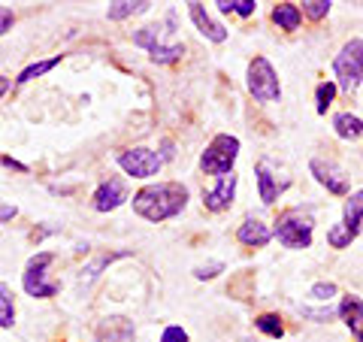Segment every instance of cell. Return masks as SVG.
Segmentation results:
<instances>
[{
	"label": "cell",
	"mask_w": 363,
	"mask_h": 342,
	"mask_svg": "<svg viewBox=\"0 0 363 342\" xmlns=\"http://www.w3.org/2000/svg\"><path fill=\"white\" fill-rule=\"evenodd\" d=\"M188 206V188L179 182H157L133 194V212L145 221H167Z\"/></svg>",
	"instance_id": "6da1fadb"
},
{
	"label": "cell",
	"mask_w": 363,
	"mask_h": 342,
	"mask_svg": "<svg viewBox=\"0 0 363 342\" xmlns=\"http://www.w3.org/2000/svg\"><path fill=\"white\" fill-rule=\"evenodd\" d=\"M333 73H336V88L342 94H354L363 82V40L354 37L342 45V52L333 58Z\"/></svg>",
	"instance_id": "7a4b0ae2"
},
{
	"label": "cell",
	"mask_w": 363,
	"mask_h": 342,
	"mask_svg": "<svg viewBox=\"0 0 363 342\" xmlns=\"http://www.w3.org/2000/svg\"><path fill=\"white\" fill-rule=\"evenodd\" d=\"M360 233H363V188L354 191L345 200L342 221L333 224L330 231H327V243H330L333 248H348Z\"/></svg>",
	"instance_id": "3957f363"
},
{
	"label": "cell",
	"mask_w": 363,
	"mask_h": 342,
	"mask_svg": "<svg viewBox=\"0 0 363 342\" xmlns=\"http://www.w3.org/2000/svg\"><path fill=\"white\" fill-rule=\"evenodd\" d=\"M236 155H240V140L230 133H218L215 140L206 145V152L200 158V170L209 176H227L233 173Z\"/></svg>",
	"instance_id": "277c9868"
},
{
	"label": "cell",
	"mask_w": 363,
	"mask_h": 342,
	"mask_svg": "<svg viewBox=\"0 0 363 342\" xmlns=\"http://www.w3.org/2000/svg\"><path fill=\"white\" fill-rule=\"evenodd\" d=\"M312 231H315L312 215H303L300 209H288L276 221V236L285 248H309L312 246Z\"/></svg>",
	"instance_id": "5b68a950"
},
{
	"label": "cell",
	"mask_w": 363,
	"mask_h": 342,
	"mask_svg": "<svg viewBox=\"0 0 363 342\" xmlns=\"http://www.w3.org/2000/svg\"><path fill=\"white\" fill-rule=\"evenodd\" d=\"M164 33H169V31H164V25H145V28H140L133 33V43L143 45V49L152 55V61L173 64L185 55V45L182 43H164Z\"/></svg>",
	"instance_id": "8992f818"
},
{
	"label": "cell",
	"mask_w": 363,
	"mask_h": 342,
	"mask_svg": "<svg viewBox=\"0 0 363 342\" xmlns=\"http://www.w3.org/2000/svg\"><path fill=\"white\" fill-rule=\"evenodd\" d=\"M248 91H252V97L260 100V104H272V100L281 97L279 76L272 70V64L267 58H260V55L248 64Z\"/></svg>",
	"instance_id": "52a82bcc"
},
{
	"label": "cell",
	"mask_w": 363,
	"mask_h": 342,
	"mask_svg": "<svg viewBox=\"0 0 363 342\" xmlns=\"http://www.w3.org/2000/svg\"><path fill=\"white\" fill-rule=\"evenodd\" d=\"M52 260H55L52 252H40V255H33L28 260L21 285H25V291L30 294V297H55V294H58V285L45 279V267H49Z\"/></svg>",
	"instance_id": "ba28073f"
},
{
	"label": "cell",
	"mask_w": 363,
	"mask_h": 342,
	"mask_svg": "<svg viewBox=\"0 0 363 342\" xmlns=\"http://www.w3.org/2000/svg\"><path fill=\"white\" fill-rule=\"evenodd\" d=\"M118 167L128 176H133V179H152V176H157V170L164 167V158L157 155V152L143 149V145H140V149L121 152L118 155Z\"/></svg>",
	"instance_id": "9c48e42d"
},
{
	"label": "cell",
	"mask_w": 363,
	"mask_h": 342,
	"mask_svg": "<svg viewBox=\"0 0 363 342\" xmlns=\"http://www.w3.org/2000/svg\"><path fill=\"white\" fill-rule=\"evenodd\" d=\"M309 170H312V176L321 182V185L330 191V194H348V176L339 170L333 161H324V158H315V161L309 164Z\"/></svg>",
	"instance_id": "30bf717a"
},
{
	"label": "cell",
	"mask_w": 363,
	"mask_h": 342,
	"mask_svg": "<svg viewBox=\"0 0 363 342\" xmlns=\"http://www.w3.org/2000/svg\"><path fill=\"white\" fill-rule=\"evenodd\" d=\"M124 200H128V185H124V179H106L104 185L94 191V209L97 212L118 209Z\"/></svg>",
	"instance_id": "8fae6325"
},
{
	"label": "cell",
	"mask_w": 363,
	"mask_h": 342,
	"mask_svg": "<svg viewBox=\"0 0 363 342\" xmlns=\"http://www.w3.org/2000/svg\"><path fill=\"white\" fill-rule=\"evenodd\" d=\"M233 197H236V176H233V173L221 176V182H218L215 188L203 191V203H206L209 212H224V209H230Z\"/></svg>",
	"instance_id": "7c38bea8"
},
{
	"label": "cell",
	"mask_w": 363,
	"mask_h": 342,
	"mask_svg": "<svg viewBox=\"0 0 363 342\" xmlns=\"http://www.w3.org/2000/svg\"><path fill=\"white\" fill-rule=\"evenodd\" d=\"M255 173H257L260 200H264V203H276V200H279V194L288 188V179H279V173L269 167V161H260V164L255 167Z\"/></svg>",
	"instance_id": "4fadbf2b"
},
{
	"label": "cell",
	"mask_w": 363,
	"mask_h": 342,
	"mask_svg": "<svg viewBox=\"0 0 363 342\" xmlns=\"http://www.w3.org/2000/svg\"><path fill=\"white\" fill-rule=\"evenodd\" d=\"M188 13H191V21H194L197 31L206 40H212V43H224L227 40V31L206 13V6H203V4H188Z\"/></svg>",
	"instance_id": "5bb4252c"
},
{
	"label": "cell",
	"mask_w": 363,
	"mask_h": 342,
	"mask_svg": "<svg viewBox=\"0 0 363 342\" xmlns=\"http://www.w3.org/2000/svg\"><path fill=\"white\" fill-rule=\"evenodd\" d=\"M339 315H342V321L348 324V330L357 336V342H363V300L354 297V294H348L339 303Z\"/></svg>",
	"instance_id": "9a60e30c"
},
{
	"label": "cell",
	"mask_w": 363,
	"mask_h": 342,
	"mask_svg": "<svg viewBox=\"0 0 363 342\" xmlns=\"http://www.w3.org/2000/svg\"><path fill=\"white\" fill-rule=\"evenodd\" d=\"M236 236H240V243L242 246H252V248H264L269 239H272V231L264 224V221H257V219H245L240 224V231H236Z\"/></svg>",
	"instance_id": "2e32d148"
},
{
	"label": "cell",
	"mask_w": 363,
	"mask_h": 342,
	"mask_svg": "<svg viewBox=\"0 0 363 342\" xmlns=\"http://www.w3.org/2000/svg\"><path fill=\"white\" fill-rule=\"evenodd\" d=\"M97 336H100V342H130L133 327L128 318H106V321L97 327Z\"/></svg>",
	"instance_id": "e0dca14e"
},
{
	"label": "cell",
	"mask_w": 363,
	"mask_h": 342,
	"mask_svg": "<svg viewBox=\"0 0 363 342\" xmlns=\"http://www.w3.org/2000/svg\"><path fill=\"white\" fill-rule=\"evenodd\" d=\"M333 128L342 140H363V121L357 116H351V112H339L333 118Z\"/></svg>",
	"instance_id": "ac0fdd59"
},
{
	"label": "cell",
	"mask_w": 363,
	"mask_h": 342,
	"mask_svg": "<svg viewBox=\"0 0 363 342\" xmlns=\"http://www.w3.org/2000/svg\"><path fill=\"white\" fill-rule=\"evenodd\" d=\"M272 21H276L281 31H297L303 21V13H300V6H294V4H279L272 9Z\"/></svg>",
	"instance_id": "d6986e66"
},
{
	"label": "cell",
	"mask_w": 363,
	"mask_h": 342,
	"mask_svg": "<svg viewBox=\"0 0 363 342\" xmlns=\"http://www.w3.org/2000/svg\"><path fill=\"white\" fill-rule=\"evenodd\" d=\"M152 4H133V0H118V4H109L106 6V16L112 21H121V18H130V16H140L145 13Z\"/></svg>",
	"instance_id": "ffe728a7"
},
{
	"label": "cell",
	"mask_w": 363,
	"mask_h": 342,
	"mask_svg": "<svg viewBox=\"0 0 363 342\" xmlns=\"http://www.w3.org/2000/svg\"><path fill=\"white\" fill-rule=\"evenodd\" d=\"M16 324V300L13 291L0 282V327H13Z\"/></svg>",
	"instance_id": "44dd1931"
},
{
	"label": "cell",
	"mask_w": 363,
	"mask_h": 342,
	"mask_svg": "<svg viewBox=\"0 0 363 342\" xmlns=\"http://www.w3.org/2000/svg\"><path fill=\"white\" fill-rule=\"evenodd\" d=\"M58 64H61V55H55V58H49V61H37V64L25 67V70L18 73V79H16V82H18V85H25V82H30V79L45 76V73L52 70V67H58Z\"/></svg>",
	"instance_id": "7402d4cb"
},
{
	"label": "cell",
	"mask_w": 363,
	"mask_h": 342,
	"mask_svg": "<svg viewBox=\"0 0 363 342\" xmlns=\"http://www.w3.org/2000/svg\"><path fill=\"white\" fill-rule=\"evenodd\" d=\"M215 6L221 13H236V16H255V9H257L255 0H218Z\"/></svg>",
	"instance_id": "603a6c76"
},
{
	"label": "cell",
	"mask_w": 363,
	"mask_h": 342,
	"mask_svg": "<svg viewBox=\"0 0 363 342\" xmlns=\"http://www.w3.org/2000/svg\"><path fill=\"white\" fill-rule=\"evenodd\" d=\"M336 91H339V88H336V82H321V85H318V91H315V100H318V104H315V109L321 112V116L327 112V106L333 104Z\"/></svg>",
	"instance_id": "cb8c5ba5"
},
{
	"label": "cell",
	"mask_w": 363,
	"mask_h": 342,
	"mask_svg": "<svg viewBox=\"0 0 363 342\" xmlns=\"http://www.w3.org/2000/svg\"><path fill=\"white\" fill-rule=\"evenodd\" d=\"M255 327L264 330V333H269V336H276V339L285 333V327H281V318L279 315H269V312L267 315H257L255 318Z\"/></svg>",
	"instance_id": "d4e9b609"
},
{
	"label": "cell",
	"mask_w": 363,
	"mask_h": 342,
	"mask_svg": "<svg viewBox=\"0 0 363 342\" xmlns=\"http://www.w3.org/2000/svg\"><path fill=\"white\" fill-rule=\"evenodd\" d=\"M327 13H330V0H306L303 4V16H309V18H324Z\"/></svg>",
	"instance_id": "484cf974"
},
{
	"label": "cell",
	"mask_w": 363,
	"mask_h": 342,
	"mask_svg": "<svg viewBox=\"0 0 363 342\" xmlns=\"http://www.w3.org/2000/svg\"><path fill=\"white\" fill-rule=\"evenodd\" d=\"M124 255H128V252H116V255H106V258H100V260H97V264H91L88 270H82V276H79V282H82V285H85V282H91V279H94V276H97V272H100V270H104V267L109 264V260H112V258H124Z\"/></svg>",
	"instance_id": "4316f807"
},
{
	"label": "cell",
	"mask_w": 363,
	"mask_h": 342,
	"mask_svg": "<svg viewBox=\"0 0 363 342\" xmlns=\"http://www.w3.org/2000/svg\"><path fill=\"white\" fill-rule=\"evenodd\" d=\"M309 297L312 300H330V297H336V285L333 282H315L312 291H309Z\"/></svg>",
	"instance_id": "83f0119b"
},
{
	"label": "cell",
	"mask_w": 363,
	"mask_h": 342,
	"mask_svg": "<svg viewBox=\"0 0 363 342\" xmlns=\"http://www.w3.org/2000/svg\"><path fill=\"white\" fill-rule=\"evenodd\" d=\"M218 272H224V264H221V260H212V264H206V267H197L194 276L203 282V279H215Z\"/></svg>",
	"instance_id": "f1b7e54d"
},
{
	"label": "cell",
	"mask_w": 363,
	"mask_h": 342,
	"mask_svg": "<svg viewBox=\"0 0 363 342\" xmlns=\"http://www.w3.org/2000/svg\"><path fill=\"white\" fill-rule=\"evenodd\" d=\"M13 25H16V13L9 6H0V37H4L6 31H13Z\"/></svg>",
	"instance_id": "f546056e"
},
{
	"label": "cell",
	"mask_w": 363,
	"mask_h": 342,
	"mask_svg": "<svg viewBox=\"0 0 363 342\" xmlns=\"http://www.w3.org/2000/svg\"><path fill=\"white\" fill-rule=\"evenodd\" d=\"M161 342H188V333H185L182 327H167L164 336H161Z\"/></svg>",
	"instance_id": "4dcf8cb0"
},
{
	"label": "cell",
	"mask_w": 363,
	"mask_h": 342,
	"mask_svg": "<svg viewBox=\"0 0 363 342\" xmlns=\"http://www.w3.org/2000/svg\"><path fill=\"white\" fill-rule=\"evenodd\" d=\"M339 309H309V306H303V315L309 318H318V321H330V315H336Z\"/></svg>",
	"instance_id": "1f68e13d"
},
{
	"label": "cell",
	"mask_w": 363,
	"mask_h": 342,
	"mask_svg": "<svg viewBox=\"0 0 363 342\" xmlns=\"http://www.w3.org/2000/svg\"><path fill=\"white\" fill-rule=\"evenodd\" d=\"M16 206H13V203H0V224H4V221H9V219H16Z\"/></svg>",
	"instance_id": "d6a6232c"
},
{
	"label": "cell",
	"mask_w": 363,
	"mask_h": 342,
	"mask_svg": "<svg viewBox=\"0 0 363 342\" xmlns=\"http://www.w3.org/2000/svg\"><path fill=\"white\" fill-rule=\"evenodd\" d=\"M6 91H9V79H6V76H0V97H4Z\"/></svg>",
	"instance_id": "836d02e7"
},
{
	"label": "cell",
	"mask_w": 363,
	"mask_h": 342,
	"mask_svg": "<svg viewBox=\"0 0 363 342\" xmlns=\"http://www.w3.org/2000/svg\"><path fill=\"white\" fill-rule=\"evenodd\" d=\"M242 342H252V339H242Z\"/></svg>",
	"instance_id": "e575fe53"
}]
</instances>
